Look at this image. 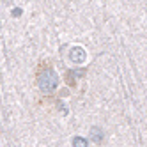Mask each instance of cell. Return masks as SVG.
Segmentation results:
<instances>
[{
	"label": "cell",
	"mask_w": 147,
	"mask_h": 147,
	"mask_svg": "<svg viewBox=\"0 0 147 147\" xmlns=\"http://www.w3.org/2000/svg\"><path fill=\"white\" fill-rule=\"evenodd\" d=\"M37 83H39V89L50 94V92H53L59 85V76H57V73L53 71V67H45L43 71L39 73V78H37Z\"/></svg>",
	"instance_id": "1"
},
{
	"label": "cell",
	"mask_w": 147,
	"mask_h": 147,
	"mask_svg": "<svg viewBox=\"0 0 147 147\" xmlns=\"http://www.w3.org/2000/svg\"><path fill=\"white\" fill-rule=\"evenodd\" d=\"M69 57H71V60L75 62V64H82V62L85 60L87 53H85V50H83L82 46H75V48L71 50V53H69Z\"/></svg>",
	"instance_id": "2"
},
{
	"label": "cell",
	"mask_w": 147,
	"mask_h": 147,
	"mask_svg": "<svg viewBox=\"0 0 147 147\" xmlns=\"http://www.w3.org/2000/svg\"><path fill=\"white\" fill-rule=\"evenodd\" d=\"M103 131H101V128H98V126H92L90 128V138L96 142V144H101L103 142Z\"/></svg>",
	"instance_id": "3"
},
{
	"label": "cell",
	"mask_w": 147,
	"mask_h": 147,
	"mask_svg": "<svg viewBox=\"0 0 147 147\" xmlns=\"http://www.w3.org/2000/svg\"><path fill=\"white\" fill-rule=\"evenodd\" d=\"M73 145L75 147H87L89 142L85 138H82V136H75V138H73Z\"/></svg>",
	"instance_id": "4"
},
{
	"label": "cell",
	"mask_w": 147,
	"mask_h": 147,
	"mask_svg": "<svg viewBox=\"0 0 147 147\" xmlns=\"http://www.w3.org/2000/svg\"><path fill=\"white\" fill-rule=\"evenodd\" d=\"M18 14H22V9H14L13 11V16H18Z\"/></svg>",
	"instance_id": "5"
}]
</instances>
